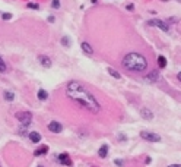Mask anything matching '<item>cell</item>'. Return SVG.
<instances>
[{
  "label": "cell",
  "mask_w": 181,
  "mask_h": 167,
  "mask_svg": "<svg viewBox=\"0 0 181 167\" xmlns=\"http://www.w3.org/2000/svg\"><path fill=\"white\" fill-rule=\"evenodd\" d=\"M114 163L117 164V167H123V160H114Z\"/></svg>",
  "instance_id": "7402d4cb"
},
{
  "label": "cell",
  "mask_w": 181,
  "mask_h": 167,
  "mask_svg": "<svg viewBox=\"0 0 181 167\" xmlns=\"http://www.w3.org/2000/svg\"><path fill=\"white\" fill-rule=\"evenodd\" d=\"M59 6H60V0H53V8L57 9Z\"/></svg>",
  "instance_id": "44dd1931"
},
{
  "label": "cell",
  "mask_w": 181,
  "mask_h": 167,
  "mask_svg": "<svg viewBox=\"0 0 181 167\" xmlns=\"http://www.w3.org/2000/svg\"><path fill=\"white\" fill-rule=\"evenodd\" d=\"M61 44H64L66 47H69V45H70V41H69V38H66V37H64V38H61Z\"/></svg>",
  "instance_id": "ffe728a7"
},
{
  "label": "cell",
  "mask_w": 181,
  "mask_h": 167,
  "mask_svg": "<svg viewBox=\"0 0 181 167\" xmlns=\"http://www.w3.org/2000/svg\"><path fill=\"white\" fill-rule=\"evenodd\" d=\"M2 18H3V19H10L12 15H10V13H5V15H2Z\"/></svg>",
  "instance_id": "cb8c5ba5"
},
{
  "label": "cell",
  "mask_w": 181,
  "mask_h": 167,
  "mask_svg": "<svg viewBox=\"0 0 181 167\" xmlns=\"http://www.w3.org/2000/svg\"><path fill=\"white\" fill-rule=\"evenodd\" d=\"M5 100L13 101V100H15V94H13L12 91H6V92H5Z\"/></svg>",
  "instance_id": "ac0fdd59"
},
{
  "label": "cell",
  "mask_w": 181,
  "mask_h": 167,
  "mask_svg": "<svg viewBox=\"0 0 181 167\" xmlns=\"http://www.w3.org/2000/svg\"><path fill=\"white\" fill-rule=\"evenodd\" d=\"M98 154H99V157H101V158H105V157H107V154H108V145H107V144H104V145L99 148Z\"/></svg>",
  "instance_id": "7c38bea8"
},
{
  "label": "cell",
  "mask_w": 181,
  "mask_h": 167,
  "mask_svg": "<svg viewBox=\"0 0 181 167\" xmlns=\"http://www.w3.org/2000/svg\"><path fill=\"white\" fill-rule=\"evenodd\" d=\"M2 72H6V63H5V60L0 57V74Z\"/></svg>",
  "instance_id": "d6986e66"
},
{
  "label": "cell",
  "mask_w": 181,
  "mask_h": 167,
  "mask_svg": "<svg viewBox=\"0 0 181 167\" xmlns=\"http://www.w3.org/2000/svg\"><path fill=\"white\" fill-rule=\"evenodd\" d=\"M16 119L24 126H28L32 120V116H31V113H27V111H19V113H16Z\"/></svg>",
  "instance_id": "3957f363"
},
{
  "label": "cell",
  "mask_w": 181,
  "mask_h": 167,
  "mask_svg": "<svg viewBox=\"0 0 181 167\" xmlns=\"http://www.w3.org/2000/svg\"><path fill=\"white\" fill-rule=\"evenodd\" d=\"M168 167H181V164H171V166H168Z\"/></svg>",
  "instance_id": "484cf974"
},
{
  "label": "cell",
  "mask_w": 181,
  "mask_h": 167,
  "mask_svg": "<svg viewBox=\"0 0 181 167\" xmlns=\"http://www.w3.org/2000/svg\"><path fill=\"white\" fill-rule=\"evenodd\" d=\"M142 116L145 117V119H148V120H152V119H153V113L149 110V109H142Z\"/></svg>",
  "instance_id": "8fae6325"
},
{
  "label": "cell",
  "mask_w": 181,
  "mask_h": 167,
  "mask_svg": "<svg viewBox=\"0 0 181 167\" xmlns=\"http://www.w3.org/2000/svg\"><path fill=\"white\" fill-rule=\"evenodd\" d=\"M140 136L145 139V141H149V142H158V141H161V136L159 135H156L153 132H148V131H142L140 132Z\"/></svg>",
  "instance_id": "277c9868"
},
{
  "label": "cell",
  "mask_w": 181,
  "mask_h": 167,
  "mask_svg": "<svg viewBox=\"0 0 181 167\" xmlns=\"http://www.w3.org/2000/svg\"><path fill=\"white\" fill-rule=\"evenodd\" d=\"M47 151H48V147H47V145H42L41 148L35 150V153H34V154H35L37 157H39V155H44V154L47 153Z\"/></svg>",
  "instance_id": "4fadbf2b"
},
{
  "label": "cell",
  "mask_w": 181,
  "mask_h": 167,
  "mask_svg": "<svg viewBox=\"0 0 181 167\" xmlns=\"http://www.w3.org/2000/svg\"><path fill=\"white\" fill-rule=\"evenodd\" d=\"M123 66L131 72H143L148 69V60L139 53H129L123 59Z\"/></svg>",
  "instance_id": "7a4b0ae2"
},
{
  "label": "cell",
  "mask_w": 181,
  "mask_h": 167,
  "mask_svg": "<svg viewBox=\"0 0 181 167\" xmlns=\"http://www.w3.org/2000/svg\"><path fill=\"white\" fill-rule=\"evenodd\" d=\"M38 167H42V166H38Z\"/></svg>",
  "instance_id": "83f0119b"
},
{
  "label": "cell",
  "mask_w": 181,
  "mask_h": 167,
  "mask_svg": "<svg viewBox=\"0 0 181 167\" xmlns=\"http://www.w3.org/2000/svg\"><path fill=\"white\" fill-rule=\"evenodd\" d=\"M127 10H133V5H127Z\"/></svg>",
  "instance_id": "d4e9b609"
},
{
  "label": "cell",
  "mask_w": 181,
  "mask_h": 167,
  "mask_svg": "<svg viewBox=\"0 0 181 167\" xmlns=\"http://www.w3.org/2000/svg\"><path fill=\"white\" fill-rule=\"evenodd\" d=\"M37 97H38L39 100H47V98H48V92L45 91V89H39L38 94H37Z\"/></svg>",
  "instance_id": "5bb4252c"
},
{
  "label": "cell",
  "mask_w": 181,
  "mask_h": 167,
  "mask_svg": "<svg viewBox=\"0 0 181 167\" xmlns=\"http://www.w3.org/2000/svg\"><path fill=\"white\" fill-rule=\"evenodd\" d=\"M178 79H180V82H181V72L178 74Z\"/></svg>",
  "instance_id": "4316f807"
},
{
  "label": "cell",
  "mask_w": 181,
  "mask_h": 167,
  "mask_svg": "<svg viewBox=\"0 0 181 167\" xmlns=\"http://www.w3.org/2000/svg\"><path fill=\"white\" fill-rule=\"evenodd\" d=\"M148 23H149L150 27H158V28H161V30L165 31V32L169 31V25H168V23H165L164 21H161V19H152V21H149Z\"/></svg>",
  "instance_id": "5b68a950"
},
{
  "label": "cell",
  "mask_w": 181,
  "mask_h": 167,
  "mask_svg": "<svg viewBox=\"0 0 181 167\" xmlns=\"http://www.w3.org/2000/svg\"><path fill=\"white\" fill-rule=\"evenodd\" d=\"M48 129H50L53 133H60V132L63 131V126H61L59 122L53 120V122H50V123H48Z\"/></svg>",
  "instance_id": "8992f818"
},
{
  "label": "cell",
  "mask_w": 181,
  "mask_h": 167,
  "mask_svg": "<svg viewBox=\"0 0 181 167\" xmlns=\"http://www.w3.org/2000/svg\"><path fill=\"white\" fill-rule=\"evenodd\" d=\"M28 138H29V141L34 142V144H38V142L41 141V135H39L38 132H29V133H28Z\"/></svg>",
  "instance_id": "9c48e42d"
},
{
  "label": "cell",
  "mask_w": 181,
  "mask_h": 167,
  "mask_svg": "<svg viewBox=\"0 0 181 167\" xmlns=\"http://www.w3.org/2000/svg\"><path fill=\"white\" fill-rule=\"evenodd\" d=\"M59 161H60L61 164H64V166H72V160H70V157L67 155L66 153L59 155Z\"/></svg>",
  "instance_id": "52a82bcc"
},
{
  "label": "cell",
  "mask_w": 181,
  "mask_h": 167,
  "mask_svg": "<svg viewBox=\"0 0 181 167\" xmlns=\"http://www.w3.org/2000/svg\"><path fill=\"white\" fill-rule=\"evenodd\" d=\"M66 92H67V97L79 103L82 107L88 109L89 111H92V113H99L101 111V106H99L98 100L94 97V94H90V91H88L80 82L70 81L69 84H67Z\"/></svg>",
  "instance_id": "6da1fadb"
},
{
  "label": "cell",
  "mask_w": 181,
  "mask_h": 167,
  "mask_svg": "<svg viewBox=\"0 0 181 167\" xmlns=\"http://www.w3.org/2000/svg\"><path fill=\"white\" fill-rule=\"evenodd\" d=\"M39 63L44 66V67H51V59L48 56H39Z\"/></svg>",
  "instance_id": "ba28073f"
},
{
  "label": "cell",
  "mask_w": 181,
  "mask_h": 167,
  "mask_svg": "<svg viewBox=\"0 0 181 167\" xmlns=\"http://www.w3.org/2000/svg\"><path fill=\"white\" fill-rule=\"evenodd\" d=\"M158 65H159L161 69H164V67L167 66V59H165L164 56H159V57H158Z\"/></svg>",
  "instance_id": "e0dca14e"
},
{
  "label": "cell",
  "mask_w": 181,
  "mask_h": 167,
  "mask_svg": "<svg viewBox=\"0 0 181 167\" xmlns=\"http://www.w3.org/2000/svg\"><path fill=\"white\" fill-rule=\"evenodd\" d=\"M82 50H83L85 53H88V54H92V53H94L92 47H90L88 43H82Z\"/></svg>",
  "instance_id": "9a60e30c"
},
{
  "label": "cell",
  "mask_w": 181,
  "mask_h": 167,
  "mask_svg": "<svg viewBox=\"0 0 181 167\" xmlns=\"http://www.w3.org/2000/svg\"><path fill=\"white\" fill-rule=\"evenodd\" d=\"M107 70H108V74H110L111 76H114V78H117V79H120V78H121V75H120V74L117 72L116 69H112V67H108Z\"/></svg>",
  "instance_id": "2e32d148"
},
{
  "label": "cell",
  "mask_w": 181,
  "mask_h": 167,
  "mask_svg": "<svg viewBox=\"0 0 181 167\" xmlns=\"http://www.w3.org/2000/svg\"><path fill=\"white\" fill-rule=\"evenodd\" d=\"M28 8H32V9H38L39 6H38V5H34V3H28Z\"/></svg>",
  "instance_id": "603a6c76"
},
{
  "label": "cell",
  "mask_w": 181,
  "mask_h": 167,
  "mask_svg": "<svg viewBox=\"0 0 181 167\" xmlns=\"http://www.w3.org/2000/svg\"><path fill=\"white\" fill-rule=\"evenodd\" d=\"M158 78H159V74H158V70H152V72L146 76V81H148V82H156Z\"/></svg>",
  "instance_id": "30bf717a"
}]
</instances>
